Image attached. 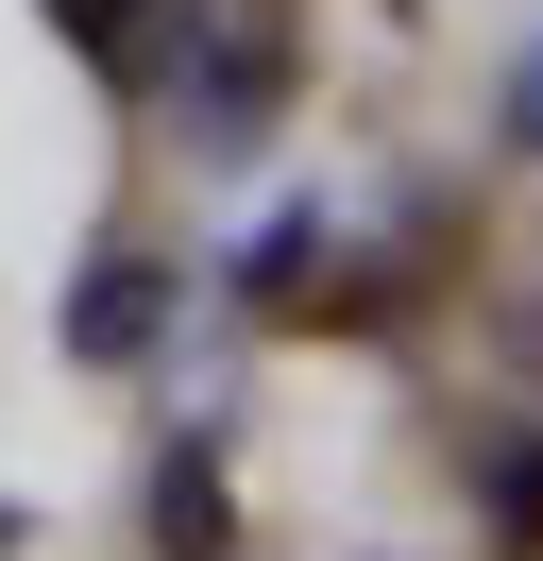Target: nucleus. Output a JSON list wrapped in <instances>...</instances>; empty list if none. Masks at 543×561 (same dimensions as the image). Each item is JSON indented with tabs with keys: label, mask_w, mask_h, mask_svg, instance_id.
Masks as SVG:
<instances>
[{
	"label": "nucleus",
	"mask_w": 543,
	"mask_h": 561,
	"mask_svg": "<svg viewBox=\"0 0 543 561\" xmlns=\"http://www.w3.org/2000/svg\"><path fill=\"white\" fill-rule=\"evenodd\" d=\"M204 137H255L272 119V0H204Z\"/></svg>",
	"instance_id": "obj_1"
},
{
	"label": "nucleus",
	"mask_w": 543,
	"mask_h": 561,
	"mask_svg": "<svg viewBox=\"0 0 543 561\" xmlns=\"http://www.w3.org/2000/svg\"><path fill=\"white\" fill-rule=\"evenodd\" d=\"M153 323H170V273H85L68 341H85V357H153Z\"/></svg>",
	"instance_id": "obj_2"
},
{
	"label": "nucleus",
	"mask_w": 543,
	"mask_h": 561,
	"mask_svg": "<svg viewBox=\"0 0 543 561\" xmlns=\"http://www.w3.org/2000/svg\"><path fill=\"white\" fill-rule=\"evenodd\" d=\"M153 527H170L187 561H221V477H204V459H170V477H153Z\"/></svg>",
	"instance_id": "obj_3"
},
{
	"label": "nucleus",
	"mask_w": 543,
	"mask_h": 561,
	"mask_svg": "<svg viewBox=\"0 0 543 561\" xmlns=\"http://www.w3.org/2000/svg\"><path fill=\"white\" fill-rule=\"evenodd\" d=\"M51 35H85L102 69H153V18H136V0H51Z\"/></svg>",
	"instance_id": "obj_4"
},
{
	"label": "nucleus",
	"mask_w": 543,
	"mask_h": 561,
	"mask_svg": "<svg viewBox=\"0 0 543 561\" xmlns=\"http://www.w3.org/2000/svg\"><path fill=\"white\" fill-rule=\"evenodd\" d=\"M527 137H543V69H527Z\"/></svg>",
	"instance_id": "obj_5"
}]
</instances>
